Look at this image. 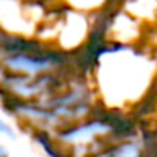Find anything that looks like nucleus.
<instances>
[{"instance_id":"obj_1","label":"nucleus","mask_w":157,"mask_h":157,"mask_svg":"<svg viewBox=\"0 0 157 157\" xmlns=\"http://www.w3.org/2000/svg\"><path fill=\"white\" fill-rule=\"evenodd\" d=\"M14 137H15V127L0 112V139H14Z\"/></svg>"},{"instance_id":"obj_2","label":"nucleus","mask_w":157,"mask_h":157,"mask_svg":"<svg viewBox=\"0 0 157 157\" xmlns=\"http://www.w3.org/2000/svg\"><path fill=\"white\" fill-rule=\"evenodd\" d=\"M0 157H9V149L4 144V139H0Z\"/></svg>"}]
</instances>
